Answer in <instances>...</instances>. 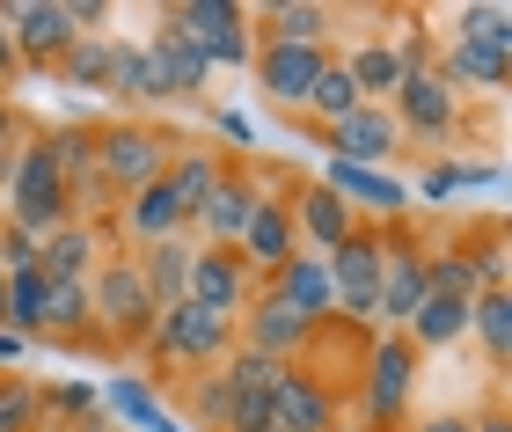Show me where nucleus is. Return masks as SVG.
Returning <instances> with one entry per match:
<instances>
[{
    "instance_id": "nucleus-1",
    "label": "nucleus",
    "mask_w": 512,
    "mask_h": 432,
    "mask_svg": "<svg viewBox=\"0 0 512 432\" xmlns=\"http://www.w3.org/2000/svg\"><path fill=\"white\" fill-rule=\"evenodd\" d=\"M66 220H74V213H66V176L52 169V147H44V140H22L15 162H8V220H0V227L44 242V235L66 227Z\"/></svg>"
},
{
    "instance_id": "nucleus-2",
    "label": "nucleus",
    "mask_w": 512,
    "mask_h": 432,
    "mask_svg": "<svg viewBox=\"0 0 512 432\" xmlns=\"http://www.w3.org/2000/svg\"><path fill=\"white\" fill-rule=\"evenodd\" d=\"M161 22L191 44V52L205 59V66H242V59H256V44H249V15L235 8V0H176V8H161Z\"/></svg>"
},
{
    "instance_id": "nucleus-3",
    "label": "nucleus",
    "mask_w": 512,
    "mask_h": 432,
    "mask_svg": "<svg viewBox=\"0 0 512 432\" xmlns=\"http://www.w3.org/2000/svg\"><path fill=\"white\" fill-rule=\"evenodd\" d=\"M381 264H388V235H374V227H352V235L322 257L330 293H337L344 315H374V301H381Z\"/></svg>"
},
{
    "instance_id": "nucleus-4",
    "label": "nucleus",
    "mask_w": 512,
    "mask_h": 432,
    "mask_svg": "<svg viewBox=\"0 0 512 432\" xmlns=\"http://www.w3.org/2000/svg\"><path fill=\"white\" fill-rule=\"evenodd\" d=\"M169 162H176V147L161 140V132H147V125H118V132H103V140H96V176L110 191L154 184V176H169Z\"/></svg>"
},
{
    "instance_id": "nucleus-5",
    "label": "nucleus",
    "mask_w": 512,
    "mask_h": 432,
    "mask_svg": "<svg viewBox=\"0 0 512 432\" xmlns=\"http://www.w3.org/2000/svg\"><path fill=\"white\" fill-rule=\"evenodd\" d=\"M227 337H235V323L213 315V308H191V301H176V308L154 315V352L161 359H191V367H205V359L227 352Z\"/></svg>"
},
{
    "instance_id": "nucleus-6",
    "label": "nucleus",
    "mask_w": 512,
    "mask_h": 432,
    "mask_svg": "<svg viewBox=\"0 0 512 432\" xmlns=\"http://www.w3.org/2000/svg\"><path fill=\"white\" fill-rule=\"evenodd\" d=\"M242 293H249L242 249H191V279H183V301H191V308H213V315L235 323V315H242Z\"/></svg>"
},
{
    "instance_id": "nucleus-7",
    "label": "nucleus",
    "mask_w": 512,
    "mask_h": 432,
    "mask_svg": "<svg viewBox=\"0 0 512 432\" xmlns=\"http://www.w3.org/2000/svg\"><path fill=\"white\" fill-rule=\"evenodd\" d=\"M410 381H417V352H410V337H381L374 359H366V418L374 425H395L403 418V403H410Z\"/></svg>"
},
{
    "instance_id": "nucleus-8",
    "label": "nucleus",
    "mask_w": 512,
    "mask_h": 432,
    "mask_svg": "<svg viewBox=\"0 0 512 432\" xmlns=\"http://www.w3.org/2000/svg\"><path fill=\"white\" fill-rule=\"evenodd\" d=\"M388 118H395V132H417V140H447V125H454V88L417 66V74L395 81Z\"/></svg>"
},
{
    "instance_id": "nucleus-9",
    "label": "nucleus",
    "mask_w": 512,
    "mask_h": 432,
    "mask_svg": "<svg viewBox=\"0 0 512 432\" xmlns=\"http://www.w3.org/2000/svg\"><path fill=\"white\" fill-rule=\"evenodd\" d=\"M264 396H271V432H330L337 425L330 389H322L315 374H300V367H278V381Z\"/></svg>"
},
{
    "instance_id": "nucleus-10",
    "label": "nucleus",
    "mask_w": 512,
    "mask_h": 432,
    "mask_svg": "<svg viewBox=\"0 0 512 432\" xmlns=\"http://www.w3.org/2000/svg\"><path fill=\"white\" fill-rule=\"evenodd\" d=\"M0 22H8L15 59H66V44L81 37L59 0H15V8H0Z\"/></svg>"
},
{
    "instance_id": "nucleus-11",
    "label": "nucleus",
    "mask_w": 512,
    "mask_h": 432,
    "mask_svg": "<svg viewBox=\"0 0 512 432\" xmlns=\"http://www.w3.org/2000/svg\"><path fill=\"white\" fill-rule=\"evenodd\" d=\"M88 301H96V315L118 337H139L154 323V301H147V286H139V264H103L96 279H88Z\"/></svg>"
},
{
    "instance_id": "nucleus-12",
    "label": "nucleus",
    "mask_w": 512,
    "mask_h": 432,
    "mask_svg": "<svg viewBox=\"0 0 512 432\" xmlns=\"http://www.w3.org/2000/svg\"><path fill=\"white\" fill-rule=\"evenodd\" d=\"M322 66H330L322 44H264V52H256V74H264L271 103H308V88H315Z\"/></svg>"
},
{
    "instance_id": "nucleus-13",
    "label": "nucleus",
    "mask_w": 512,
    "mask_h": 432,
    "mask_svg": "<svg viewBox=\"0 0 512 432\" xmlns=\"http://www.w3.org/2000/svg\"><path fill=\"white\" fill-rule=\"evenodd\" d=\"M330 140H337V162H352V169H381L403 132H395L388 103H359L344 125H330Z\"/></svg>"
},
{
    "instance_id": "nucleus-14",
    "label": "nucleus",
    "mask_w": 512,
    "mask_h": 432,
    "mask_svg": "<svg viewBox=\"0 0 512 432\" xmlns=\"http://www.w3.org/2000/svg\"><path fill=\"white\" fill-rule=\"evenodd\" d=\"M425 257H417L410 242L388 235V264H381V301H374V323H410L417 301H425Z\"/></svg>"
},
{
    "instance_id": "nucleus-15",
    "label": "nucleus",
    "mask_w": 512,
    "mask_h": 432,
    "mask_svg": "<svg viewBox=\"0 0 512 432\" xmlns=\"http://www.w3.org/2000/svg\"><path fill=\"white\" fill-rule=\"evenodd\" d=\"M242 264L249 271H278L286 257H300V235H293V213L278 206V198H256V213H249V227H242Z\"/></svg>"
},
{
    "instance_id": "nucleus-16",
    "label": "nucleus",
    "mask_w": 512,
    "mask_h": 432,
    "mask_svg": "<svg viewBox=\"0 0 512 432\" xmlns=\"http://www.w3.org/2000/svg\"><path fill=\"white\" fill-rule=\"evenodd\" d=\"M271 301H286L300 323H322V315H337V293H330V271H322V257H286L278 264V293Z\"/></svg>"
},
{
    "instance_id": "nucleus-17",
    "label": "nucleus",
    "mask_w": 512,
    "mask_h": 432,
    "mask_svg": "<svg viewBox=\"0 0 512 432\" xmlns=\"http://www.w3.org/2000/svg\"><path fill=\"white\" fill-rule=\"evenodd\" d=\"M256 184H242V176H220V191L198 206V227H205V249H235L242 242V227H249V213H256Z\"/></svg>"
},
{
    "instance_id": "nucleus-18",
    "label": "nucleus",
    "mask_w": 512,
    "mask_h": 432,
    "mask_svg": "<svg viewBox=\"0 0 512 432\" xmlns=\"http://www.w3.org/2000/svg\"><path fill=\"white\" fill-rule=\"evenodd\" d=\"M286 213H293V235H308V242L322 249V257H330V249H337V242L359 227V220H352V206H344L337 191H322V184H308V191H300Z\"/></svg>"
},
{
    "instance_id": "nucleus-19",
    "label": "nucleus",
    "mask_w": 512,
    "mask_h": 432,
    "mask_svg": "<svg viewBox=\"0 0 512 432\" xmlns=\"http://www.w3.org/2000/svg\"><path fill=\"white\" fill-rule=\"evenodd\" d=\"M322 191H337L344 206H366V213H403L410 206V191L395 184V176H381V169H352V162H330V176H322Z\"/></svg>"
},
{
    "instance_id": "nucleus-20",
    "label": "nucleus",
    "mask_w": 512,
    "mask_h": 432,
    "mask_svg": "<svg viewBox=\"0 0 512 432\" xmlns=\"http://www.w3.org/2000/svg\"><path fill=\"white\" fill-rule=\"evenodd\" d=\"M242 345L249 352H264V359H278V367H286V359L308 345V323H300V315L286 308V301H256V315L242 323Z\"/></svg>"
},
{
    "instance_id": "nucleus-21",
    "label": "nucleus",
    "mask_w": 512,
    "mask_h": 432,
    "mask_svg": "<svg viewBox=\"0 0 512 432\" xmlns=\"http://www.w3.org/2000/svg\"><path fill=\"white\" fill-rule=\"evenodd\" d=\"M125 227H132L139 242H176L183 227H191V220H183V206H176V191H169V176H154V184H139V191H132Z\"/></svg>"
},
{
    "instance_id": "nucleus-22",
    "label": "nucleus",
    "mask_w": 512,
    "mask_h": 432,
    "mask_svg": "<svg viewBox=\"0 0 512 432\" xmlns=\"http://www.w3.org/2000/svg\"><path fill=\"white\" fill-rule=\"evenodd\" d=\"M147 59H154V81H161V96H198L205 88V74H213V66H205L191 44H183L169 22H161L154 30V44H147Z\"/></svg>"
},
{
    "instance_id": "nucleus-23",
    "label": "nucleus",
    "mask_w": 512,
    "mask_h": 432,
    "mask_svg": "<svg viewBox=\"0 0 512 432\" xmlns=\"http://www.w3.org/2000/svg\"><path fill=\"white\" fill-rule=\"evenodd\" d=\"M183 279H191V242H183V235L176 242H147V257H139V286H147L154 315L183 301Z\"/></svg>"
},
{
    "instance_id": "nucleus-24",
    "label": "nucleus",
    "mask_w": 512,
    "mask_h": 432,
    "mask_svg": "<svg viewBox=\"0 0 512 432\" xmlns=\"http://www.w3.org/2000/svg\"><path fill=\"white\" fill-rule=\"evenodd\" d=\"M88 271H96V235L81 220H66L37 242V279H88Z\"/></svg>"
},
{
    "instance_id": "nucleus-25",
    "label": "nucleus",
    "mask_w": 512,
    "mask_h": 432,
    "mask_svg": "<svg viewBox=\"0 0 512 432\" xmlns=\"http://www.w3.org/2000/svg\"><path fill=\"white\" fill-rule=\"evenodd\" d=\"M439 81H447V88H505V52H498V44H476V37H454Z\"/></svg>"
},
{
    "instance_id": "nucleus-26",
    "label": "nucleus",
    "mask_w": 512,
    "mask_h": 432,
    "mask_svg": "<svg viewBox=\"0 0 512 432\" xmlns=\"http://www.w3.org/2000/svg\"><path fill=\"white\" fill-rule=\"evenodd\" d=\"M0 323H8V337H44V279L37 271H0Z\"/></svg>"
},
{
    "instance_id": "nucleus-27",
    "label": "nucleus",
    "mask_w": 512,
    "mask_h": 432,
    "mask_svg": "<svg viewBox=\"0 0 512 432\" xmlns=\"http://www.w3.org/2000/svg\"><path fill=\"white\" fill-rule=\"evenodd\" d=\"M103 403H110V411H118V418H132L139 432H183V418L176 411H161V403H154V389H147V381H103Z\"/></svg>"
},
{
    "instance_id": "nucleus-28",
    "label": "nucleus",
    "mask_w": 512,
    "mask_h": 432,
    "mask_svg": "<svg viewBox=\"0 0 512 432\" xmlns=\"http://www.w3.org/2000/svg\"><path fill=\"white\" fill-rule=\"evenodd\" d=\"M110 88H118L125 103H169V96H161V81H154L147 44H110Z\"/></svg>"
},
{
    "instance_id": "nucleus-29",
    "label": "nucleus",
    "mask_w": 512,
    "mask_h": 432,
    "mask_svg": "<svg viewBox=\"0 0 512 432\" xmlns=\"http://www.w3.org/2000/svg\"><path fill=\"white\" fill-rule=\"evenodd\" d=\"M169 191H176L183 220H198V206L220 191V162H213V154H176V162H169Z\"/></svg>"
},
{
    "instance_id": "nucleus-30",
    "label": "nucleus",
    "mask_w": 512,
    "mask_h": 432,
    "mask_svg": "<svg viewBox=\"0 0 512 432\" xmlns=\"http://www.w3.org/2000/svg\"><path fill=\"white\" fill-rule=\"evenodd\" d=\"M359 103H366V96L352 88V74H344V59H330V66L315 74V88H308V103H300V110H315L322 125H344V118H352Z\"/></svg>"
},
{
    "instance_id": "nucleus-31",
    "label": "nucleus",
    "mask_w": 512,
    "mask_h": 432,
    "mask_svg": "<svg viewBox=\"0 0 512 432\" xmlns=\"http://www.w3.org/2000/svg\"><path fill=\"white\" fill-rule=\"evenodd\" d=\"M271 22V44H322L330 37V8H315V0H278V8H264Z\"/></svg>"
},
{
    "instance_id": "nucleus-32",
    "label": "nucleus",
    "mask_w": 512,
    "mask_h": 432,
    "mask_svg": "<svg viewBox=\"0 0 512 432\" xmlns=\"http://www.w3.org/2000/svg\"><path fill=\"white\" fill-rule=\"evenodd\" d=\"M344 74H352L359 96H395V81H403V59H395V44H359V52L344 59Z\"/></svg>"
},
{
    "instance_id": "nucleus-33",
    "label": "nucleus",
    "mask_w": 512,
    "mask_h": 432,
    "mask_svg": "<svg viewBox=\"0 0 512 432\" xmlns=\"http://www.w3.org/2000/svg\"><path fill=\"white\" fill-rule=\"evenodd\" d=\"M88 323H96L88 279H44V330H88Z\"/></svg>"
},
{
    "instance_id": "nucleus-34",
    "label": "nucleus",
    "mask_w": 512,
    "mask_h": 432,
    "mask_svg": "<svg viewBox=\"0 0 512 432\" xmlns=\"http://www.w3.org/2000/svg\"><path fill=\"white\" fill-rule=\"evenodd\" d=\"M469 330L483 337V352H491V359L512 352V301H505V286H483L469 301Z\"/></svg>"
},
{
    "instance_id": "nucleus-35",
    "label": "nucleus",
    "mask_w": 512,
    "mask_h": 432,
    "mask_svg": "<svg viewBox=\"0 0 512 432\" xmlns=\"http://www.w3.org/2000/svg\"><path fill=\"white\" fill-rule=\"evenodd\" d=\"M59 74L74 88H110V37H74L59 59Z\"/></svg>"
},
{
    "instance_id": "nucleus-36",
    "label": "nucleus",
    "mask_w": 512,
    "mask_h": 432,
    "mask_svg": "<svg viewBox=\"0 0 512 432\" xmlns=\"http://www.w3.org/2000/svg\"><path fill=\"white\" fill-rule=\"evenodd\" d=\"M37 411H44V396L30 381H0V432H30Z\"/></svg>"
},
{
    "instance_id": "nucleus-37",
    "label": "nucleus",
    "mask_w": 512,
    "mask_h": 432,
    "mask_svg": "<svg viewBox=\"0 0 512 432\" xmlns=\"http://www.w3.org/2000/svg\"><path fill=\"white\" fill-rule=\"evenodd\" d=\"M220 381H227V389H271V381H278V359H264V352L242 345V352H227V374H220Z\"/></svg>"
},
{
    "instance_id": "nucleus-38",
    "label": "nucleus",
    "mask_w": 512,
    "mask_h": 432,
    "mask_svg": "<svg viewBox=\"0 0 512 432\" xmlns=\"http://www.w3.org/2000/svg\"><path fill=\"white\" fill-rule=\"evenodd\" d=\"M96 403H103V396L88 389V381H59V389L44 396V411H74V418H81V411H96Z\"/></svg>"
},
{
    "instance_id": "nucleus-39",
    "label": "nucleus",
    "mask_w": 512,
    "mask_h": 432,
    "mask_svg": "<svg viewBox=\"0 0 512 432\" xmlns=\"http://www.w3.org/2000/svg\"><path fill=\"white\" fill-rule=\"evenodd\" d=\"M198 418H205V432H220V418H227V381L220 374L198 381Z\"/></svg>"
},
{
    "instance_id": "nucleus-40",
    "label": "nucleus",
    "mask_w": 512,
    "mask_h": 432,
    "mask_svg": "<svg viewBox=\"0 0 512 432\" xmlns=\"http://www.w3.org/2000/svg\"><path fill=\"white\" fill-rule=\"evenodd\" d=\"M220 132H227V140H242V147H249V118H242V110H220Z\"/></svg>"
},
{
    "instance_id": "nucleus-41",
    "label": "nucleus",
    "mask_w": 512,
    "mask_h": 432,
    "mask_svg": "<svg viewBox=\"0 0 512 432\" xmlns=\"http://www.w3.org/2000/svg\"><path fill=\"white\" fill-rule=\"evenodd\" d=\"M425 432H469V425H461V418H432Z\"/></svg>"
},
{
    "instance_id": "nucleus-42",
    "label": "nucleus",
    "mask_w": 512,
    "mask_h": 432,
    "mask_svg": "<svg viewBox=\"0 0 512 432\" xmlns=\"http://www.w3.org/2000/svg\"><path fill=\"white\" fill-rule=\"evenodd\" d=\"M22 352V337H8V330H0V359H15Z\"/></svg>"
},
{
    "instance_id": "nucleus-43",
    "label": "nucleus",
    "mask_w": 512,
    "mask_h": 432,
    "mask_svg": "<svg viewBox=\"0 0 512 432\" xmlns=\"http://www.w3.org/2000/svg\"><path fill=\"white\" fill-rule=\"evenodd\" d=\"M8 132H15V125H8V110H0V154H8Z\"/></svg>"
},
{
    "instance_id": "nucleus-44",
    "label": "nucleus",
    "mask_w": 512,
    "mask_h": 432,
    "mask_svg": "<svg viewBox=\"0 0 512 432\" xmlns=\"http://www.w3.org/2000/svg\"><path fill=\"white\" fill-rule=\"evenodd\" d=\"M469 432H512V425H505V418H491V425H469Z\"/></svg>"
}]
</instances>
